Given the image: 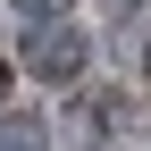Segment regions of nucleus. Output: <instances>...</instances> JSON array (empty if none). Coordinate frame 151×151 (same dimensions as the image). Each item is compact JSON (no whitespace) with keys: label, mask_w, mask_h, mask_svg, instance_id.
I'll return each mask as SVG.
<instances>
[{"label":"nucleus","mask_w":151,"mask_h":151,"mask_svg":"<svg viewBox=\"0 0 151 151\" xmlns=\"http://www.w3.org/2000/svg\"><path fill=\"white\" fill-rule=\"evenodd\" d=\"M17 9H34V17H50V9H67V0H17Z\"/></svg>","instance_id":"3"},{"label":"nucleus","mask_w":151,"mask_h":151,"mask_svg":"<svg viewBox=\"0 0 151 151\" xmlns=\"http://www.w3.org/2000/svg\"><path fill=\"white\" fill-rule=\"evenodd\" d=\"M0 143H9V151H42V126H34V118H9Z\"/></svg>","instance_id":"2"},{"label":"nucleus","mask_w":151,"mask_h":151,"mask_svg":"<svg viewBox=\"0 0 151 151\" xmlns=\"http://www.w3.org/2000/svg\"><path fill=\"white\" fill-rule=\"evenodd\" d=\"M34 67H42V76H76V67H84V34L42 25V34H34Z\"/></svg>","instance_id":"1"},{"label":"nucleus","mask_w":151,"mask_h":151,"mask_svg":"<svg viewBox=\"0 0 151 151\" xmlns=\"http://www.w3.org/2000/svg\"><path fill=\"white\" fill-rule=\"evenodd\" d=\"M118 9H126V0H118Z\"/></svg>","instance_id":"5"},{"label":"nucleus","mask_w":151,"mask_h":151,"mask_svg":"<svg viewBox=\"0 0 151 151\" xmlns=\"http://www.w3.org/2000/svg\"><path fill=\"white\" fill-rule=\"evenodd\" d=\"M143 67H151V50H143Z\"/></svg>","instance_id":"4"}]
</instances>
